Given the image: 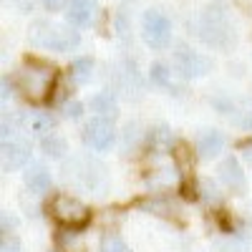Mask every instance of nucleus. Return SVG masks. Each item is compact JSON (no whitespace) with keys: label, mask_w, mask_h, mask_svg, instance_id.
Returning a JSON list of instances; mask_svg holds the SVG:
<instances>
[{"label":"nucleus","mask_w":252,"mask_h":252,"mask_svg":"<svg viewBox=\"0 0 252 252\" xmlns=\"http://www.w3.org/2000/svg\"><path fill=\"white\" fill-rule=\"evenodd\" d=\"M63 179L71 187L81 189L89 194H103V189L109 184V174H106V164L96 157H73L71 161L63 164Z\"/></svg>","instance_id":"nucleus-1"},{"label":"nucleus","mask_w":252,"mask_h":252,"mask_svg":"<svg viewBox=\"0 0 252 252\" xmlns=\"http://www.w3.org/2000/svg\"><path fill=\"white\" fill-rule=\"evenodd\" d=\"M197 35L202 38V43L212 46V48H229L235 43V28L232 20H229V13L222 3H209L199 18H197Z\"/></svg>","instance_id":"nucleus-2"},{"label":"nucleus","mask_w":252,"mask_h":252,"mask_svg":"<svg viewBox=\"0 0 252 252\" xmlns=\"http://www.w3.org/2000/svg\"><path fill=\"white\" fill-rule=\"evenodd\" d=\"M56 83V68L43 61H26L15 73V86L28 101L40 103L51 96V89Z\"/></svg>","instance_id":"nucleus-3"},{"label":"nucleus","mask_w":252,"mask_h":252,"mask_svg":"<svg viewBox=\"0 0 252 252\" xmlns=\"http://www.w3.org/2000/svg\"><path fill=\"white\" fill-rule=\"evenodd\" d=\"M28 43L35 46V48L66 53V51H73L81 43V35H78V31H73L68 26H56V23H48V20H35L28 31Z\"/></svg>","instance_id":"nucleus-4"},{"label":"nucleus","mask_w":252,"mask_h":252,"mask_svg":"<svg viewBox=\"0 0 252 252\" xmlns=\"http://www.w3.org/2000/svg\"><path fill=\"white\" fill-rule=\"evenodd\" d=\"M141 38H144V43L154 48V51H161L169 46V40H172V23H169V18H166L161 10L152 8V10H146L144 18H141Z\"/></svg>","instance_id":"nucleus-5"},{"label":"nucleus","mask_w":252,"mask_h":252,"mask_svg":"<svg viewBox=\"0 0 252 252\" xmlns=\"http://www.w3.org/2000/svg\"><path fill=\"white\" fill-rule=\"evenodd\" d=\"M109 81H111V91L114 94H121L124 98H131V96H139L141 89H144V81L136 71V66L131 61H116L114 66L109 68Z\"/></svg>","instance_id":"nucleus-6"},{"label":"nucleus","mask_w":252,"mask_h":252,"mask_svg":"<svg viewBox=\"0 0 252 252\" xmlns=\"http://www.w3.org/2000/svg\"><path fill=\"white\" fill-rule=\"evenodd\" d=\"M51 212L66 227H78L83 222H89V207L71 194H56L51 202Z\"/></svg>","instance_id":"nucleus-7"},{"label":"nucleus","mask_w":252,"mask_h":252,"mask_svg":"<svg viewBox=\"0 0 252 252\" xmlns=\"http://www.w3.org/2000/svg\"><path fill=\"white\" fill-rule=\"evenodd\" d=\"M114 139H116L114 124L103 116H94L91 121H86V126H83V141L96 152H106L114 144Z\"/></svg>","instance_id":"nucleus-8"},{"label":"nucleus","mask_w":252,"mask_h":252,"mask_svg":"<svg viewBox=\"0 0 252 252\" xmlns=\"http://www.w3.org/2000/svg\"><path fill=\"white\" fill-rule=\"evenodd\" d=\"M174 66L187 78H199V76H207L212 71V61L202 53H197V51H192V48L182 46L179 51H174Z\"/></svg>","instance_id":"nucleus-9"},{"label":"nucleus","mask_w":252,"mask_h":252,"mask_svg":"<svg viewBox=\"0 0 252 252\" xmlns=\"http://www.w3.org/2000/svg\"><path fill=\"white\" fill-rule=\"evenodd\" d=\"M28 159H31V144H28V139L23 134L3 141V169L5 172H13V169L26 166Z\"/></svg>","instance_id":"nucleus-10"},{"label":"nucleus","mask_w":252,"mask_h":252,"mask_svg":"<svg viewBox=\"0 0 252 252\" xmlns=\"http://www.w3.org/2000/svg\"><path fill=\"white\" fill-rule=\"evenodd\" d=\"M217 172H220V182L229 189V192L242 194L245 189H247V177H245L242 166H240V161L235 157H224Z\"/></svg>","instance_id":"nucleus-11"},{"label":"nucleus","mask_w":252,"mask_h":252,"mask_svg":"<svg viewBox=\"0 0 252 252\" xmlns=\"http://www.w3.org/2000/svg\"><path fill=\"white\" fill-rule=\"evenodd\" d=\"M66 18L76 28L91 26L96 18V0H68L66 5Z\"/></svg>","instance_id":"nucleus-12"},{"label":"nucleus","mask_w":252,"mask_h":252,"mask_svg":"<svg viewBox=\"0 0 252 252\" xmlns=\"http://www.w3.org/2000/svg\"><path fill=\"white\" fill-rule=\"evenodd\" d=\"M23 182L31 194H46L51 189V172L43 164H31L23 174Z\"/></svg>","instance_id":"nucleus-13"},{"label":"nucleus","mask_w":252,"mask_h":252,"mask_svg":"<svg viewBox=\"0 0 252 252\" xmlns=\"http://www.w3.org/2000/svg\"><path fill=\"white\" fill-rule=\"evenodd\" d=\"M224 149V136L217 129H204L197 139V152L202 159H215Z\"/></svg>","instance_id":"nucleus-14"},{"label":"nucleus","mask_w":252,"mask_h":252,"mask_svg":"<svg viewBox=\"0 0 252 252\" xmlns=\"http://www.w3.org/2000/svg\"><path fill=\"white\" fill-rule=\"evenodd\" d=\"M91 111H96V116H103V119H109L114 121L119 116V109H116V101L111 96V91H98L96 96H91Z\"/></svg>","instance_id":"nucleus-15"},{"label":"nucleus","mask_w":252,"mask_h":252,"mask_svg":"<svg viewBox=\"0 0 252 252\" xmlns=\"http://www.w3.org/2000/svg\"><path fill=\"white\" fill-rule=\"evenodd\" d=\"M58 250L61 252H86V237L68 227L58 235Z\"/></svg>","instance_id":"nucleus-16"},{"label":"nucleus","mask_w":252,"mask_h":252,"mask_svg":"<svg viewBox=\"0 0 252 252\" xmlns=\"http://www.w3.org/2000/svg\"><path fill=\"white\" fill-rule=\"evenodd\" d=\"M144 209H149L152 215H159V217H177L179 215V204L169 197H154L149 202H144Z\"/></svg>","instance_id":"nucleus-17"},{"label":"nucleus","mask_w":252,"mask_h":252,"mask_svg":"<svg viewBox=\"0 0 252 252\" xmlns=\"http://www.w3.org/2000/svg\"><path fill=\"white\" fill-rule=\"evenodd\" d=\"M53 126H56V119L51 114H33L26 119V129H31V134H38L40 139L53 134Z\"/></svg>","instance_id":"nucleus-18"},{"label":"nucleus","mask_w":252,"mask_h":252,"mask_svg":"<svg viewBox=\"0 0 252 252\" xmlns=\"http://www.w3.org/2000/svg\"><path fill=\"white\" fill-rule=\"evenodd\" d=\"M71 81L76 83V86H83V83H89L91 76H94V61L91 58H76L71 63Z\"/></svg>","instance_id":"nucleus-19"},{"label":"nucleus","mask_w":252,"mask_h":252,"mask_svg":"<svg viewBox=\"0 0 252 252\" xmlns=\"http://www.w3.org/2000/svg\"><path fill=\"white\" fill-rule=\"evenodd\" d=\"M40 149H43V154L51 157V159H61L63 154L68 152V144H66V139L58 136V134H48V136L40 139Z\"/></svg>","instance_id":"nucleus-20"},{"label":"nucleus","mask_w":252,"mask_h":252,"mask_svg":"<svg viewBox=\"0 0 252 252\" xmlns=\"http://www.w3.org/2000/svg\"><path fill=\"white\" fill-rule=\"evenodd\" d=\"M144 131H141V126L136 121H129L124 126V131H121V146H124V152H129V149H136L139 141H141Z\"/></svg>","instance_id":"nucleus-21"},{"label":"nucleus","mask_w":252,"mask_h":252,"mask_svg":"<svg viewBox=\"0 0 252 252\" xmlns=\"http://www.w3.org/2000/svg\"><path fill=\"white\" fill-rule=\"evenodd\" d=\"M101 252H131V247L126 245L116 232H106L101 237Z\"/></svg>","instance_id":"nucleus-22"},{"label":"nucleus","mask_w":252,"mask_h":252,"mask_svg":"<svg viewBox=\"0 0 252 252\" xmlns=\"http://www.w3.org/2000/svg\"><path fill=\"white\" fill-rule=\"evenodd\" d=\"M212 252H247V242L240 240V237H227V240H220Z\"/></svg>","instance_id":"nucleus-23"},{"label":"nucleus","mask_w":252,"mask_h":252,"mask_svg":"<svg viewBox=\"0 0 252 252\" xmlns=\"http://www.w3.org/2000/svg\"><path fill=\"white\" fill-rule=\"evenodd\" d=\"M149 81L157 83V86H169L172 83V71H166L164 63H154L149 68Z\"/></svg>","instance_id":"nucleus-24"},{"label":"nucleus","mask_w":252,"mask_h":252,"mask_svg":"<svg viewBox=\"0 0 252 252\" xmlns=\"http://www.w3.org/2000/svg\"><path fill=\"white\" fill-rule=\"evenodd\" d=\"M149 141H152L154 146H169V144H172V134H169V129H166V126H159V129H152V131H149Z\"/></svg>","instance_id":"nucleus-25"},{"label":"nucleus","mask_w":252,"mask_h":252,"mask_svg":"<svg viewBox=\"0 0 252 252\" xmlns=\"http://www.w3.org/2000/svg\"><path fill=\"white\" fill-rule=\"evenodd\" d=\"M199 189H202V197H204L207 202H220V189H217L215 182L204 179V182L199 184Z\"/></svg>","instance_id":"nucleus-26"},{"label":"nucleus","mask_w":252,"mask_h":252,"mask_svg":"<svg viewBox=\"0 0 252 252\" xmlns=\"http://www.w3.org/2000/svg\"><path fill=\"white\" fill-rule=\"evenodd\" d=\"M0 224H3V237H8L13 229H15V217L10 212H3V217H0Z\"/></svg>","instance_id":"nucleus-27"},{"label":"nucleus","mask_w":252,"mask_h":252,"mask_svg":"<svg viewBox=\"0 0 252 252\" xmlns=\"http://www.w3.org/2000/svg\"><path fill=\"white\" fill-rule=\"evenodd\" d=\"M0 252H20V242L15 237H3V245H0Z\"/></svg>","instance_id":"nucleus-28"},{"label":"nucleus","mask_w":252,"mask_h":252,"mask_svg":"<svg viewBox=\"0 0 252 252\" xmlns=\"http://www.w3.org/2000/svg\"><path fill=\"white\" fill-rule=\"evenodd\" d=\"M81 114H83V106L78 101H71L68 106H66V116L71 119V121H76V119H81Z\"/></svg>","instance_id":"nucleus-29"},{"label":"nucleus","mask_w":252,"mask_h":252,"mask_svg":"<svg viewBox=\"0 0 252 252\" xmlns=\"http://www.w3.org/2000/svg\"><path fill=\"white\" fill-rule=\"evenodd\" d=\"M40 3H43V8L51 10V13H53V10H61L63 5H68L66 0H40Z\"/></svg>","instance_id":"nucleus-30"},{"label":"nucleus","mask_w":252,"mask_h":252,"mask_svg":"<svg viewBox=\"0 0 252 252\" xmlns=\"http://www.w3.org/2000/svg\"><path fill=\"white\" fill-rule=\"evenodd\" d=\"M242 157H245V161H247V166H252V141H247V144H242Z\"/></svg>","instance_id":"nucleus-31"},{"label":"nucleus","mask_w":252,"mask_h":252,"mask_svg":"<svg viewBox=\"0 0 252 252\" xmlns=\"http://www.w3.org/2000/svg\"><path fill=\"white\" fill-rule=\"evenodd\" d=\"M15 5L20 13H31L33 10V0H15Z\"/></svg>","instance_id":"nucleus-32"},{"label":"nucleus","mask_w":252,"mask_h":252,"mask_svg":"<svg viewBox=\"0 0 252 252\" xmlns=\"http://www.w3.org/2000/svg\"><path fill=\"white\" fill-rule=\"evenodd\" d=\"M247 217H250V222H252V202L247 204Z\"/></svg>","instance_id":"nucleus-33"}]
</instances>
